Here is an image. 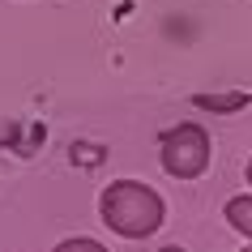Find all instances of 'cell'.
<instances>
[{"mask_svg":"<svg viewBox=\"0 0 252 252\" xmlns=\"http://www.w3.org/2000/svg\"><path fill=\"white\" fill-rule=\"evenodd\" d=\"M98 218H103V226H111V231L124 235V239H146V235H154L162 226L167 205H162V197L150 184H141V180H116V184H107L103 197H98Z\"/></svg>","mask_w":252,"mask_h":252,"instance_id":"1","label":"cell"},{"mask_svg":"<svg viewBox=\"0 0 252 252\" xmlns=\"http://www.w3.org/2000/svg\"><path fill=\"white\" fill-rule=\"evenodd\" d=\"M162 171L171 180H197V175L210 171V158H214V146H210V133L201 128L197 120H184L162 133Z\"/></svg>","mask_w":252,"mask_h":252,"instance_id":"2","label":"cell"},{"mask_svg":"<svg viewBox=\"0 0 252 252\" xmlns=\"http://www.w3.org/2000/svg\"><path fill=\"white\" fill-rule=\"evenodd\" d=\"M222 218H226V222H231L239 235L252 244V197H248V192H244V197H231V201H226V205H222Z\"/></svg>","mask_w":252,"mask_h":252,"instance_id":"3","label":"cell"},{"mask_svg":"<svg viewBox=\"0 0 252 252\" xmlns=\"http://www.w3.org/2000/svg\"><path fill=\"white\" fill-rule=\"evenodd\" d=\"M52 252H107L98 239H90V235H73V239H60Z\"/></svg>","mask_w":252,"mask_h":252,"instance_id":"4","label":"cell"},{"mask_svg":"<svg viewBox=\"0 0 252 252\" xmlns=\"http://www.w3.org/2000/svg\"><path fill=\"white\" fill-rule=\"evenodd\" d=\"M197 107H214V111H235L244 107V94H226V98H214V94H201Z\"/></svg>","mask_w":252,"mask_h":252,"instance_id":"5","label":"cell"},{"mask_svg":"<svg viewBox=\"0 0 252 252\" xmlns=\"http://www.w3.org/2000/svg\"><path fill=\"white\" fill-rule=\"evenodd\" d=\"M158 252H184V248H180V244H167V248H158Z\"/></svg>","mask_w":252,"mask_h":252,"instance_id":"6","label":"cell"},{"mask_svg":"<svg viewBox=\"0 0 252 252\" xmlns=\"http://www.w3.org/2000/svg\"><path fill=\"white\" fill-rule=\"evenodd\" d=\"M248 184H252V158H248Z\"/></svg>","mask_w":252,"mask_h":252,"instance_id":"7","label":"cell"},{"mask_svg":"<svg viewBox=\"0 0 252 252\" xmlns=\"http://www.w3.org/2000/svg\"><path fill=\"white\" fill-rule=\"evenodd\" d=\"M244 252H252V244H248V248H244Z\"/></svg>","mask_w":252,"mask_h":252,"instance_id":"8","label":"cell"}]
</instances>
